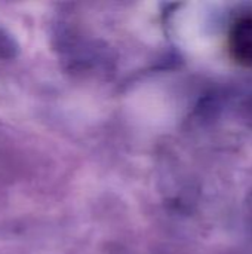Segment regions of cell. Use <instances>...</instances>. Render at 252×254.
<instances>
[{"mask_svg":"<svg viewBox=\"0 0 252 254\" xmlns=\"http://www.w3.org/2000/svg\"><path fill=\"white\" fill-rule=\"evenodd\" d=\"M227 46L235 63L252 68V13L235 19L229 31Z\"/></svg>","mask_w":252,"mask_h":254,"instance_id":"1","label":"cell"}]
</instances>
